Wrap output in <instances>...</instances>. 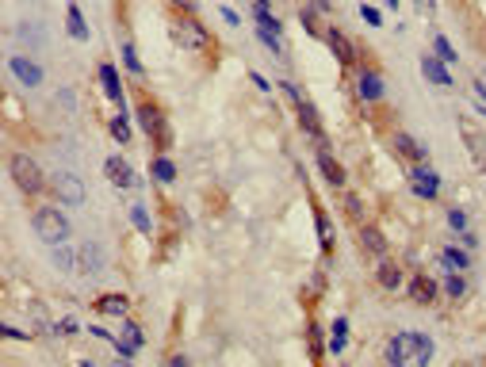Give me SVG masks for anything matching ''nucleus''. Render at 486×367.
<instances>
[{
    "instance_id": "nucleus-1",
    "label": "nucleus",
    "mask_w": 486,
    "mask_h": 367,
    "mask_svg": "<svg viewBox=\"0 0 486 367\" xmlns=\"http://www.w3.org/2000/svg\"><path fill=\"white\" fill-rule=\"evenodd\" d=\"M387 364L395 367H425L433 359V341L425 333H398L395 341L387 344Z\"/></svg>"
},
{
    "instance_id": "nucleus-2",
    "label": "nucleus",
    "mask_w": 486,
    "mask_h": 367,
    "mask_svg": "<svg viewBox=\"0 0 486 367\" xmlns=\"http://www.w3.org/2000/svg\"><path fill=\"white\" fill-rule=\"evenodd\" d=\"M35 234H39L46 245H58V241H66V237H69V218L46 207V211L35 214Z\"/></svg>"
},
{
    "instance_id": "nucleus-3",
    "label": "nucleus",
    "mask_w": 486,
    "mask_h": 367,
    "mask_svg": "<svg viewBox=\"0 0 486 367\" xmlns=\"http://www.w3.org/2000/svg\"><path fill=\"white\" fill-rule=\"evenodd\" d=\"M12 180H16L19 191H27V196L42 191V172H39V164H35L27 153H16V157H12Z\"/></svg>"
},
{
    "instance_id": "nucleus-4",
    "label": "nucleus",
    "mask_w": 486,
    "mask_h": 367,
    "mask_svg": "<svg viewBox=\"0 0 486 367\" xmlns=\"http://www.w3.org/2000/svg\"><path fill=\"white\" fill-rule=\"evenodd\" d=\"M50 188H54V196H58L62 203H69V207L84 203V184H81V176H77V172H54Z\"/></svg>"
},
{
    "instance_id": "nucleus-5",
    "label": "nucleus",
    "mask_w": 486,
    "mask_h": 367,
    "mask_svg": "<svg viewBox=\"0 0 486 367\" xmlns=\"http://www.w3.org/2000/svg\"><path fill=\"white\" fill-rule=\"evenodd\" d=\"M176 42L188 46V50H207L211 46V35H207L196 19H180V23H176Z\"/></svg>"
},
{
    "instance_id": "nucleus-6",
    "label": "nucleus",
    "mask_w": 486,
    "mask_h": 367,
    "mask_svg": "<svg viewBox=\"0 0 486 367\" xmlns=\"http://www.w3.org/2000/svg\"><path fill=\"white\" fill-rule=\"evenodd\" d=\"M421 73H425V81H433L437 88H452V73H448V62L445 57H421Z\"/></svg>"
},
{
    "instance_id": "nucleus-7",
    "label": "nucleus",
    "mask_w": 486,
    "mask_h": 367,
    "mask_svg": "<svg viewBox=\"0 0 486 367\" xmlns=\"http://www.w3.org/2000/svg\"><path fill=\"white\" fill-rule=\"evenodd\" d=\"M410 184H413V191H418L421 199H437V191H440V176L433 169H413Z\"/></svg>"
},
{
    "instance_id": "nucleus-8",
    "label": "nucleus",
    "mask_w": 486,
    "mask_h": 367,
    "mask_svg": "<svg viewBox=\"0 0 486 367\" xmlns=\"http://www.w3.org/2000/svg\"><path fill=\"white\" fill-rule=\"evenodd\" d=\"M77 256H81V276H100V272H104V253H100V245H92V241L77 245Z\"/></svg>"
},
{
    "instance_id": "nucleus-9",
    "label": "nucleus",
    "mask_w": 486,
    "mask_h": 367,
    "mask_svg": "<svg viewBox=\"0 0 486 367\" xmlns=\"http://www.w3.org/2000/svg\"><path fill=\"white\" fill-rule=\"evenodd\" d=\"M138 119H142V131H146V134H153L157 142H169V126L161 122V115H157L149 104L138 107Z\"/></svg>"
},
{
    "instance_id": "nucleus-10",
    "label": "nucleus",
    "mask_w": 486,
    "mask_h": 367,
    "mask_svg": "<svg viewBox=\"0 0 486 367\" xmlns=\"http://www.w3.org/2000/svg\"><path fill=\"white\" fill-rule=\"evenodd\" d=\"M12 73H16L19 81L27 84V88H35V84H42V69L35 66L31 57H24V54H19V57H12Z\"/></svg>"
},
{
    "instance_id": "nucleus-11",
    "label": "nucleus",
    "mask_w": 486,
    "mask_h": 367,
    "mask_svg": "<svg viewBox=\"0 0 486 367\" xmlns=\"http://www.w3.org/2000/svg\"><path fill=\"white\" fill-rule=\"evenodd\" d=\"M107 176H111V184L115 188H134V172H131V164L123 161V157H107Z\"/></svg>"
},
{
    "instance_id": "nucleus-12",
    "label": "nucleus",
    "mask_w": 486,
    "mask_h": 367,
    "mask_svg": "<svg viewBox=\"0 0 486 367\" xmlns=\"http://www.w3.org/2000/svg\"><path fill=\"white\" fill-rule=\"evenodd\" d=\"M326 42H330V50L337 54V62H341V66H353V62H356V50H353V42H348L341 31H333V27H330V31H326Z\"/></svg>"
},
{
    "instance_id": "nucleus-13",
    "label": "nucleus",
    "mask_w": 486,
    "mask_h": 367,
    "mask_svg": "<svg viewBox=\"0 0 486 367\" xmlns=\"http://www.w3.org/2000/svg\"><path fill=\"white\" fill-rule=\"evenodd\" d=\"M295 111H299V122L306 126V134L321 142V119H318V111L310 107V100H299V104H295Z\"/></svg>"
},
{
    "instance_id": "nucleus-14",
    "label": "nucleus",
    "mask_w": 486,
    "mask_h": 367,
    "mask_svg": "<svg viewBox=\"0 0 486 367\" xmlns=\"http://www.w3.org/2000/svg\"><path fill=\"white\" fill-rule=\"evenodd\" d=\"M50 256H54V264H58V268H66V272H81V256H77L66 241L50 245Z\"/></svg>"
},
{
    "instance_id": "nucleus-15",
    "label": "nucleus",
    "mask_w": 486,
    "mask_h": 367,
    "mask_svg": "<svg viewBox=\"0 0 486 367\" xmlns=\"http://www.w3.org/2000/svg\"><path fill=\"white\" fill-rule=\"evenodd\" d=\"M391 146H395L398 153H406L410 161H425V149H421V146H418V142H413L406 131H395V134H391Z\"/></svg>"
},
{
    "instance_id": "nucleus-16",
    "label": "nucleus",
    "mask_w": 486,
    "mask_h": 367,
    "mask_svg": "<svg viewBox=\"0 0 486 367\" xmlns=\"http://www.w3.org/2000/svg\"><path fill=\"white\" fill-rule=\"evenodd\" d=\"M100 84H104V96H107V100H115V104H123V84H119L115 66H104V69H100Z\"/></svg>"
},
{
    "instance_id": "nucleus-17",
    "label": "nucleus",
    "mask_w": 486,
    "mask_h": 367,
    "mask_svg": "<svg viewBox=\"0 0 486 367\" xmlns=\"http://www.w3.org/2000/svg\"><path fill=\"white\" fill-rule=\"evenodd\" d=\"M360 96L364 100H380L383 96V77L375 69H364L360 73Z\"/></svg>"
},
{
    "instance_id": "nucleus-18",
    "label": "nucleus",
    "mask_w": 486,
    "mask_h": 367,
    "mask_svg": "<svg viewBox=\"0 0 486 367\" xmlns=\"http://www.w3.org/2000/svg\"><path fill=\"white\" fill-rule=\"evenodd\" d=\"M318 164H321V172H326V180H330L333 188H345V169H341V164L326 153V149L318 153Z\"/></svg>"
},
{
    "instance_id": "nucleus-19",
    "label": "nucleus",
    "mask_w": 486,
    "mask_h": 367,
    "mask_svg": "<svg viewBox=\"0 0 486 367\" xmlns=\"http://www.w3.org/2000/svg\"><path fill=\"white\" fill-rule=\"evenodd\" d=\"M66 23H69V35H73L77 42H88V23H84V16H81V8L77 4H69V12H66Z\"/></svg>"
},
{
    "instance_id": "nucleus-20",
    "label": "nucleus",
    "mask_w": 486,
    "mask_h": 367,
    "mask_svg": "<svg viewBox=\"0 0 486 367\" xmlns=\"http://www.w3.org/2000/svg\"><path fill=\"white\" fill-rule=\"evenodd\" d=\"M127 306H131V302H127L123 294H104V299L96 302V310H100V314H107V318H123Z\"/></svg>"
},
{
    "instance_id": "nucleus-21",
    "label": "nucleus",
    "mask_w": 486,
    "mask_h": 367,
    "mask_svg": "<svg viewBox=\"0 0 486 367\" xmlns=\"http://www.w3.org/2000/svg\"><path fill=\"white\" fill-rule=\"evenodd\" d=\"M360 245L368 249V253H383V249H387V237H383L375 226H360Z\"/></svg>"
},
{
    "instance_id": "nucleus-22",
    "label": "nucleus",
    "mask_w": 486,
    "mask_h": 367,
    "mask_svg": "<svg viewBox=\"0 0 486 367\" xmlns=\"http://www.w3.org/2000/svg\"><path fill=\"white\" fill-rule=\"evenodd\" d=\"M410 294H413V302H429L433 294H437V283H433L429 276H418V279H413V287H410Z\"/></svg>"
},
{
    "instance_id": "nucleus-23",
    "label": "nucleus",
    "mask_w": 486,
    "mask_h": 367,
    "mask_svg": "<svg viewBox=\"0 0 486 367\" xmlns=\"http://www.w3.org/2000/svg\"><path fill=\"white\" fill-rule=\"evenodd\" d=\"M445 291H448V299H460V294L467 291V279L460 276V268H456V272H445Z\"/></svg>"
},
{
    "instance_id": "nucleus-24",
    "label": "nucleus",
    "mask_w": 486,
    "mask_h": 367,
    "mask_svg": "<svg viewBox=\"0 0 486 367\" xmlns=\"http://www.w3.org/2000/svg\"><path fill=\"white\" fill-rule=\"evenodd\" d=\"M380 283L387 287V291H398V287H402V272H398L395 264H383V268H380Z\"/></svg>"
},
{
    "instance_id": "nucleus-25",
    "label": "nucleus",
    "mask_w": 486,
    "mask_h": 367,
    "mask_svg": "<svg viewBox=\"0 0 486 367\" xmlns=\"http://www.w3.org/2000/svg\"><path fill=\"white\" fill-rule=\"evenodd\" d=\"M318 237H321V249H326V253H333L337 234H333V226H330V218H326V214H318Z\"/></svg>"
},
{
    "instance_id": "nucleus-26",
    "label": "nucleus",
    "mask_w": 486,
    "mask_h": 367,
    "mask_svg": "<svg viewBox=\"0 0 486 367\" xmlns=\"http://www.w3.org/2000/svg\"><path fill=\"white\" fill-rule=\"evenodd\" d=\"M153 176L161 180V184H173V180H176L173 161H169V157H157V161H153Z\"/></svg>"
},
{
    "instance_id": "nucleus-27",
    "label": "nucleus",
    "mask_w": 486,
    "mask_h": 367,
    "mask_svg": "<svg viewBox=\"0 0 486 367\" xmlns=\"http://www.w3.org/2000/svg\"><path fill=\"white\" fill-rule=\"evenodd\" d=\"M445 261L448 264H452V268H467V264H471V256H467V249H456V245H452V249H448V253H445Z\"/></svg>"
},
{
    "instance_id": "nucleus-28",
    "label": "nucleus",
    "mask_w": 486,
    "mask_h": 367,
    "mask_svg": "<svg viewBox=\"0 0 486 367\" xmlns=\"http://www.w3.org/2000/svg\"><path fill=\"white\" fill-rule=\"evenodd\" d=\"M345 329H348V321H345V318L333 321V337H330V348H333V352L345 348Z\"/></svg>"
},
{
    "instance_id": "nucleus-29",
    "label": "nucleus",
    "mask_w": 486,
    "mask_h": 367,
    "mask_svg": "<svg viewBox=\"0 0 486 367\" xmlns=\"http://www.w3.org/2000/svg\"><path fill=\"white\" fill-rule=\"evenodd\" d=\"M111 138H115V142H131V126H127L123 115H115V119H111Z\"/></svg>"
},
{
    "instance_id": "nucleus-30",
    "label": "nucleus",
    "mask_w": 486,
    "mask_h": 367,
    "mask_svg": "<svg viewBox=\"0 0 486 367\" xmlns=\"http://www.w3.org/2000/svg\"><path fill=\"white\" fill-rule=\"evenodd\" d=\"M433 42H437V54L445 57L448 66H452V62H456V50H452V42H448L445 35H437V39H433Z\"/></svg>"
},
{
    "instance_id": "nucleus-31",
    "label": "nucleus",
    "mask_w": 486,
    "mask_h": 367,
    "mask_svg": "<svg viewBox=\"0 0 486 367\" xmlns=\"http://www.w3.org/2000/svg\"><path fill=\"white\" fill-rule=\"evenodd\" d=\"M123 62H127V69H131V73H142V62H138V54H134L131 42L123 46Z\"/></svg>"
},
{
    "instance_id": "nucleus-32",
    "label": "nucleus",
    "mask_w": 486,
    "mask_h": 367,
    "mask_svg": "<svg viewBox=\"0 0 486 367\" xmlns=\"http://www.w3.org/2000/svg\"><path fill=\"white\" fill-rule=\"evenodd\" d=\"M448 229L463 234V229H467V214H463V211H448Z\"/></svg>"
},
{
    "instance_id": "nucleus-33",
    "label": "nucleus",
    "mask_w": 486,
    "mask_h": 367,
    "mask_svg": "<svg viewBox=\"0 0 486 367\" xmlns=\"http://www.w3.org/2000/svg\"><path fill=\"white\" fill-rule=\"evenodd\" d=\"M131 222L142 229V234H149V214H146V207H134V211H131Z\"/></svg>"
},
{
    "instance_id": "nucleus-34",
    "label": "nucleus",
    "mask_w": 486,
    "mask_h": 367,
    "mask_svg": "<svg viewBox=\"0 0 486 367\" xmlns=\"http://www.w3.org/2000/svg\"><path fill=\"white\" fill-rule=\"evenodd\" d=\"M360 16H364V19H368V23H371V27H380V23H383V16H380V8H371V4H360Z\"/></svg>"
},
{
    "instance_id": "nucleus-35",
    "label": "nucleus",
    "mask_w": 486,
    "mask_h": 367,
    "mask_svg": "<svg viewBox=\"0 0 486 367\" xmlns=\"http://www.w3.org/2000/svg\"><path fill=\"white\" fill-rule=\"evenodd\" d=\"M345 211L353 214V218H364V203L356 196H345Z\"/></svg>"
},
{
    "instance_id": "nucleus-36",
    "label": "nucleus",
    "mask_w": 486,
    "mask_h": 367,
    "mask_svg": "<svg viewBox=\"0 0 486 367\" xmlns=\"http://www.w3.org/2000/svg\"><path fill=\"white\" fill-rule=\"evenodd\" d=\"M123 337H127V341H134V344H142V329L134 326V321H127V326H123Z\"/></svg>"
},
{
    "instance_id": "nucleus-37",
    "label": "nucleus",
    "mask_w": 486,
    "mask_h": 367,
    "mask_svg": "<svg viewBox=\"0 0 486 367\" xmlns=\"http://www.w3.org/2000/svg\"><path fill=\"white\" fill-rule=\"evenodd\" d=\"M460 245H463V249H467V253H471V249H475V234H467V229H463V234H460Z\"/></svg>"
},
{
    "instance_id": "nucleus-38",
    "label": "nucleus",
    "mask_w": 486,
    "mask_h": 367,
    "mask_svg": "<svg viewBox=\"0 0 486 367\" xmlns=\"http://www.w3.org/2000/svg\"><path fill=\"white\" fill-rule=\"evenodd\" d=\"M223 19H226L230 27H238V23H241V19H238V12H230V8H223Z\"/></svg>"
},
{
    "instance_id": "nucleus-39",
    "label": "nucleus",
    "mask_w": 486,
    "mask_h": 367,
    "mask_svg": "<svg viewBox=\"0 0 486 367\" xmlns=\"http://www.w3.org/2000/svg\"><path fill=\"white\" fill-rule=\"evenodd\" d=\"M253 84H256V88H261V92H272V88H268V81H264L261 73H253Z\"/></svg>"
},
{
    "instance_id": "nucleus-40",
    "label": "nucleus",
    "mask_w": 486,
    "mask_h": 367,
    "mask_svg": "<svg viewBox=\"0 0 486 367\" xmlns=\"http://www.w3.org/2000/svg\"><path fill=\"white\" fill-rule=\"evenodd\" d=\"M475 96H478V104H486V84L483 81H475Z\"/></svg>"
},
{
    "instance_id": "nucleus-41",
    "label": "nucleus",
    "mask_w": 486,
    "mask_h": 367,
    "mask_svg": "<svg viewBox=\"0 0 486 367\" xmlns=\"http://www.w3.org/2000/svg\"><path fill=\"white\" fill-rule=\"evenodd\" d=\"M314 8H318V12H330V0H314Z\"/></svg>"
},
{
    "instance_id": "nucleus-42",
    "label": "nucleus",
    "mask_w": 486,
    "mask_h": 367,
    "mask_svg": "<svg viewBox=\"0 0 486 367\" xmlns=\"http://www.w3.org/2000/svg\"><path fill=\"white\" fill-rule=\"evenodd\" d=\"M180 4H184V8H191V4H196V0H180Z\"/></svg>"
},
{
    "instance_id": "nucleus-43",
    "label": "nucleus",
    "mask_w": 486,
    "mask_h": 367,
    "mask_svg": "<svg viewBox=\"0 0 486 367\" xmlns=\"http://www.w3.org/2000/svg\"><path fill=\"white\" fill-rule=\"evenodd\" d=\"M387 4H391V8H395V4H398V0H387Z\"/></svg>"
},
{
    "instance_id": "nucleus-44",
    "label": "nucleus",
    "mask_w": 486,
    "mask_h": 367,
    "mask_svg": "<svg viewBox=\"0 0 486 367\" xmlns=\"http://www.w3.org/2000/svg\"><path fill=\"white\" fill-rule=\"evenodd\" d=\"M256 4H264V0H256Z\"/></svg>"
}]
</instances>
